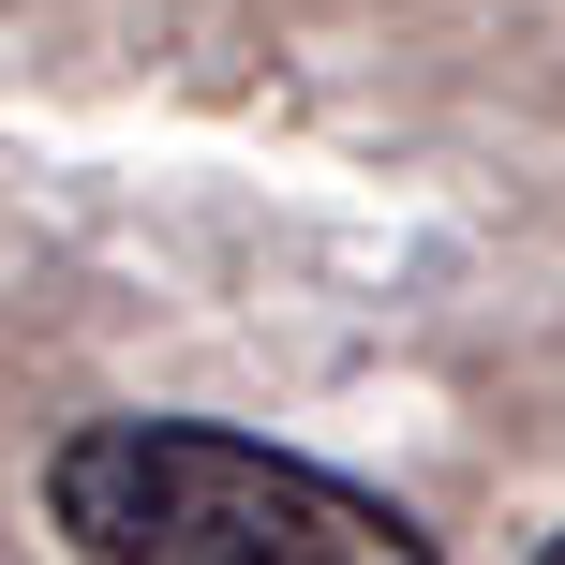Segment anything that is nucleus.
I'll list each match as a JSON object with an SVG mask.
<instances>
[{
  "mask_svg": "<svg viewBox=\"0 0 565 565\" xmlns=\"http://www.w3.org/2000/svg\"><path fill=\"white\" fill-rule=\"evenodd\" d=\"M45 521L89 565H431L387 491L209 417H89L45 461Z\"/></svg>",
  "mask_w": 565,
  "mask_h": 565,
  "instance_id": "nucleus-1",
  "label": "nucleus"
},
{
  "mask_svg": "<svg viewBox=\"0 0 565 565\" xmlns=\"http://www.w3.org/2000/svg\"><path fill=\"white\" fill-rule=\"evenodd\" d=\"M536 565H565V536H551V551H536Z\"/></svg>",
  "mask_w": 565,
  "mask_h": 565,
  "instance_id": "nucleus-2",
  "label": "nucleus"
}]
</instances>
